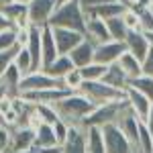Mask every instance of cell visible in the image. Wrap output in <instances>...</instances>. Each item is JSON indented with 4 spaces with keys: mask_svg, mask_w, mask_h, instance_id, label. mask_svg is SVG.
<instances>
[{
    "mask_svg": "<svg viewBox=\"0 0 153 153\" xmlns=\"http://www.w3.org/2000/svg\"><path fill=\"white\" fill-rule=\"evenodd\" d=\"M106 27H108L110 39H114V41H125L127 35H129V29H127L125 21L120 19V14H118V16H112V19H108V21H106Z\"/></svg>",
    "mask_w": 153,
    "mask_h": 153,
    "instance_id": "4316f807",
    "label": "cell"
},
{
    "mask_svg": "<svg viewBox=\"0 0 153 153\" xmlns=\"http://www.w3.org/2000/svg\"><path fill=\"white\" fill-rule=\"evenodd\" d=\"M4 2H6V0H4Z\"/></svg>",
    "mask_w": 153,
    "mask_h": 153,
    "instance_id": "db71d44e",
    "label": "cell"
},
{
    "mask_svg": "<svg viewBox=\"0 0 153 153\" xmlns=\"http://www.w3.org/2000/svg\"><path fill=\"white\" fill-rule=\"evenodd\" d=\"M76 65H74V61L70 59V55H65V53H59L57 57L53 59L49 65H45L43 68V71H47L49 76H53V78H57V80H61L65 74L70 70H74Z\"/></svg>",
    "mask_w": 153,
    "mask_h": 153,
    "instance_id": "ffe728a7",
    "label": "cell"
},
{
    "mask_svg": "<svg viewBox=\"0 0 153 153\" xmlns=\"http://www.w3.org/2000/svg\"><path fill=\"white\" fill-rule=\"evenodd\" d=\"M0 12H2V14H4L10 23H14L16 19H21L23 14H27V12H29V4L19 2V0H6V2H2Z\"/></svg>",
    "mask_w": 153,
    "mask_h": 153,
    "instance_id": "484cf974",
    "label": "cell"
},
{
    "mask_svg": "<svg viewBox=\"0 0 153 153\" xmlns=\"http://www.w3.org/2000/svg\"><path fill=\"white\" fill-rule=\"evenodd\" d=\"M139 153H153V133L149 131V127L141 120L139 125V145H137Z\"/></svg>",
    "mask_w": 153,
    "mask_h": 153,
    "instance_id": "1f68e13d",
    "label": "cell"
},
{
    "mask_svg": "<svg viewBox=\"0 0 153 153\" xmlns=\"http://www.w3.org/2000/svg\"><path fill=\"white\" fill-rule=\"evenodd\" d=\"M125 96H127V102H129L131 110L139 117V120H145L147 114H149V110H151V98H147L145 94L141 92H137L135 88H127L125 90Z\"/></svg>",
    "mask_w": 153,
    "mask_h": 153,
    "instance_id": "2e32d148",
    "label": "cell"
},
{
    "mask_svg": "<svg viewBox=\"0 0 153 153\" xmlns=\"http://www.w3.org/2000/svg\"><path fill=\"white\" fill-rule=\"evenodd\" d=\"M12 47H16V29L8 27V29L0 31V51H6Z\"/></svg>",
    "mask_w": 153,
    "mask_h": 153,
    "instance_id": "e575fe53",
    "label": "cell"
},
{
    "mask_svg": "<svg viewBox=\"0 0 153 153\" xmlns=\"http://www.w3.org/2000/svg\"><path fill=\"white\" fill-rule=\"evenodd\" d=\"M63 2H70V0H57V4H63Z\"/></svg>",
    "mask_w": 153,
    "mask_h": 153,
    "instance_id": "681fc988",
    "label": "cell"
},
{
    "mask_svg": "<svg viewBox=\"0 0 153 153\" xmlns=\"http://www.w3.org/2000/svg\"><path fill=\"white\" fill-rule=\"evenodd\" d=\"M141 68H143V74H145V76H151L153 78V47L147 51L145 59L141 61Z\"/></svg>",
    "mask_w": 153,
    "mask_h": 153,
    "instance_id": "ab89813d",
    "label": "cell"
},
{
    "mask_svg": "<svg viewBox=\"0 0 153 153\" xmlns=\"http://www.w3.org/2000/svg\"><path fill=\"white\" fill-rule=\"evenodd\" d=\"M21 153H61V147H37V145H33Z\"/></svg>",
    "mask_w": 153,
    "mask_h": 153,
    "instance_id": "b9f144b4",
    "label": "cell"
},
{
    "mask_svg": "<svg viewBox=\"0 0 153 153\" xmlns=\"http://www.w3.org/2000/svg\"><path fill=\"white\" fill-rule=\"evenodd\" d=\"M61 82H63V88H68L70 92H78V90H80V86H82V82H84L82 74H80V68L70 70L63 78H61Z\"/></svg>",
    "mask_w": 153,
    "mask_h": 153,
    "instance_id": "d6a6232c",
    "label": "cell"
},
{
    "mask_svg": "<svg viewBox=\"0 0 153 153\" xmlns=\"http://www.w3.org/2000/svg\"><path fill=\"white\" fill-rule=\"evenodd\" d=\"M35 145V129L29 125H19L10 129V141L6 153H21Z\"/></svg>",
    "mask_w": 153,
    "mask_h": 153,
    "instance_id": "52a82bcc",
    "label": "cell"
},
{
    "mask_svg": "<svg viewBox=\"0 0 153 153\" xmlns=\"http://www.w3.org/2000/svg\"><path fill=\"white\" fill-rule=\"evenodd\" d=\"M143 33H145V31H143ZM145 35H147V39H149V43H151V47H153V31H147Z\"/></svg>",
    "mask_w": 153,
    "mask_h": 153,
    "instance_id": "7dc6e473",
    "label": "cell"
},
{
    "mask_svg": "<svg viewBox=\"0 0 153 153\" xmlns=\"http://www.w3.org/2000/svg\"><path fill=\"white\" fill-rule=\"evenodd\" d=\"M102 135H104V145L106 153H137L135 145L127 139V135L118 129L117 123H110L102 127Z\"/></svg>",
    "mask_w": 153,
    "mask_h": 153,
    "instance_id": "5b68a950",
    "label": "cell"
},
{
    "mask_svg": "<svg viewBox=\"0 0 153 153\" xmlns=\"http://www.w3.org/2000/svg\"><path fill=\"white\" fill-rule=\"evenodd\" d=\"M94 49H96V45L88 39V37H84L68 55H70V59L74 61L76 68H82V65H86V63L94 61Z\"/></svg>",
    "mask_w": 153,
    "mask_h": 153,
    "instance_id": "e0dca14e",
    "label": "cell"
},
{
    "mask_svg": "<svg viewBox=\"0 0 153 153\" xmlns=\"http://www.w3.org/2000/svg\"><path fill=\"white\" fill-rule=\"evenodd\" d=\"M51 29H53V37H55L57 51L59 53H65V55L84 39L82 31H74V29H65V27H51Z\"/></svg>",
    "mask_w": 153,
    "mask_h": 153,
    "instance_id": "30bf717a",
    "label": "cell"
},
{
    "mask_svg": "<svg viewBox=\"0 0 153 153\" xmlns=\"http://www.w3.org/2000/svg\"><path fill=\"white\" fill-rule=\"evenodd\" d=\"M14 65L21 70V74L23 76H27V74H31V71H35V68H33V57H31V53H29V49L27 47H19L16 49V53H14Z\"/></svg>",
    "mask_w": 153,
    "mask_h": 153,
    "instance_id": "f1b7e54d",
    "label": "cell"
},
{
    "mask_svg": "<svg viewBox=\"0 0 153 153\" xmlns=\"http://www.w3.org/2000/svg\"><path fill=\"white\" fill-rule=\"evenodd\" d=\"M127 106H129L127 96H125L123 100H114V102H108V104L96 106L94 110L84 118L82 127H98V129H102V127L110 125V123H117V118L120 117V112H123Z\"/></svg>",
    "mask_w": 153,
    "mask_h": 153,
    "instance_id": "277c9868",
    "label": "cell"
},
{
    "mask_svg": "<svg viewBox=\"0 0 153 153\" xmlns=\"http://www.w3.org/2000/svg\"><path fill=\"white\" fill-rule=\"evenodd\" d=\"M118 68L127 74V78H137V76H141L143 74V68H141V59H137L133 53H129V51H125L120 57H118Z\"/></svg>",
    "mask_w": 153,
    "mask_h": 153,
    "instance_id": "d4e9b609",
    "label": "cell"
},
{
    "mask_svg": "<svg viewBox=\"0 0 153 153\" xmlns=\"http://www.w3.org/2000/svg\"><path fill=\"white\" fill-rule=\"evenodd\" d=\"M127 88H135L137 92H141V94H145L147 98L153 100V78L151 76L141 74V76H137V78H131Z\"/></svg>",
    "mask_w": 153,
    "mask_h": 153,
    "instance_id": "83f0119b",
    "label": "cell"
},
{
    "mask_svg": "<svg viewBox=\"0 0 153 153\" xmlns=\"http://www.w3.org/2000/svg\"><path fill=\"white\" fill-rule=\"evenodd\" d=\"M143 123H145V125L149 127V131L153 133V102H151V110H149V114H147V118H145Z\"/></svg>",
    "mask_w": 153,
    "mask_h": 153,
    "instance_id": "f6af8a7d",
    "label": "cell"
},
{
    "mask_svg": "<svg viewBox=\"0 0 153 153\" xmlns=\"http://www.w3.org/2000/svg\"><path fill=\"white\" fill-rule=\"evenodd\" d=\"M125 8H127V4H123L120 0H112V2H106V4H100V6H96L92 10H88L86 16H98V19H102V21H108V19H112V16L123 14Z\"/></svg>",
    "mask_w": 153,
    "mask_h": 153,
    "instance_id": "d6986e66",
    "label": "cell"
},
{
    "mask_svg": "<svg viewBox=\"0 0 153 153\" xmlns=\"http://www.w3.org/2000/svg\"><path fill=\"white\" fill-rule=\"evenodd\" d=\"M29 33H31V29H16V45L19 47H25L29 43Z\"/></svg>",
    "mask_w": 153,
    "mask_h": 153,
    "instance_id": "ee69618b",
    "label": "cell"
},
{
    "mask_svg": "<svg viewBox=\"0 0 153 153\" xmlns=\"http://www.w3.org/2000/svg\"><path fill=\"white\" fill-rule=\"evenodd\" d=\"M53 106L57 110L59 118H63L68 125H82L84 118L96 108L94 102L88 96H84L82 92H68Z\"/></svg>",
    "mask_w": 153,
    "mask_h": 153,
    "instance_id": "6da1fadb",
    "label": "cell"
},
{
    "mask_svg": "<svg viewBox=\"0 0 153 153\" xmlns=\"http://www.w3.org/2000/svg\"><path fill=\"white\" fill-rule=\"evenodd\" d=\"M139 16H141V31H153V8H143V10H137Z\"/></svg>",
    "mask_w": 153,
    "mask_h": 153,
    "instance_id": "d590c367",
    "label": "cell"
},
{
    "mask_svg": "<svg viewBox=\"0 0 153 153\" xmlns=\"http://www.w3.org/2000/svg\"><path fill=\"white\" fill-rule=\"evenodd\" d=\"M108 86H112V88H117V90H127V86H129V78H127V74L118 68V63H110L108 68H106V74L104 78H102Z\"/></svg>",
    "mask_w": 153,
    "mask_h": 153,
    "instance_id": "7402d4cb",
    "label": "cell"
},
{
    "mask_svg": "<svg viewBox=\"0 0 153 153\" xmlns=\"http://www.w3.org/2000/svg\"><path fill=\"white\" fill-rule=\"evenodd\" d=\"M149 2H151V8H153V0H149Z\"/></svg>",
    "mask_w": 153,
    "mask_h": 153,
    "instance_id": "816d5d0a",
    "label": "cell"
},
{
    "mask_svg": "<svg viewBox=\"0 0 153 153\" xmlns=\"http://www.w3.org/2000/svg\"><path fill=\"white\" fill-rule=\"evenodd\" d=\"M16 49H19V45H16V47H12V49H6V51H0V76H2V74L6 71V68L12 63Z\"/></svg>",
    "mask_w": 153,
    "mask_h": 153,
    "instance_id": "8d00e7d4",
    "label": "cell"
},
{
    "mask_svg": "<svg viewBox=\"0 0 153 153\" xmlns=\"http://www.w3.org/2000/svg\"><path fill=\"white\" fill-rule=\"evenodd\" d=\"M86 153H106L102 129L86 127Z\"/></svg>",
    "mask_w": 153,
    "mask_h": 153,
    "instance_id": "44dd1931",
    "label": "cell"
},
{
    "mask_svg": "<svg viewBox=\"0 0 153 153\" xmlns=\"http://www.w3.org/2000/svg\"><path fill=\"white\" fill-rule=\"evenodd\" d=\"M35 145L37 147H59L55 131H53V125L41 123L35 129Z\"/></svg>",
    "mask_w": 153,
    "mask_h": 153,
    "instance_id": "cb8c5ba5",
    "label": "cell"
},
{
    "mask_svg": "<svg viewBox=\"0 0 153 153\" xmlns=\"http://www.w3.org/2000/svg\"><path fill=\"white\" fill-rule=\"evenodd\" d=\"M8 27H12V23L8 21V19H6V16H4V14H2V12H0V31L8 29Z\"/></svg>",
    "mask_w": 153,
    "mask_h": 153,
    "instance_id": "bcb514c9",
    "label": "cell"
},
{
    "mask_svg": "<svg viewBox=\"0 0 153 153\" xmlns=\"http://www.w3.org/2000/svg\"><path fill=\"white\" fill-rule=\"evenodd\" d=\"M8 141H10V129L4 127V125H0V153H6Z\"/></svg>",
    "mask_w": 153,
    "mask_h": 153,
    "instance_id": "f35d334b",
    "label": "cell"
},
{
    "mask_svg": "<svg viewBox=\"0 0 153 153\" xmlns=\"http://www.w3.org/2000/svg\"><path fill=\"white\" fill-rule=\"evenodd\" d=\"M59 55L57 45H55V37H53V29L51 25L41 27V70L49 65L53 59Z\"/></svg>",
    "mask_w": 153,
    "mask_h": 153,
    "instance_id": "4fadbf2b",
    "label": "cell"
},
{
    "mask_svg": "<svg viewBox=\"0 0 153 153\" xmlns=\"http://www.w3.org/2000/svg\"><path fill=\"white\" fill-rule=\"evenodd\" d=\"M6 94V92H4V88H2V86H0V98H2V96Z\"/></svg>",
    "mask_w": 153,
    "mask_h": 153,
    "instance_id": "c3c4849f",
    "label": "cell"
},
{
    "mask_svg": "<svg viewBox=\"0 0 153 153\" xmlns=\"http://www.w3.org/2000/svg\"><path fill=\"white\" fill-rule=\"evenodd\" d=\"M86 12H84L82 4L78 0H70L57 4V8L53 10L49 25L51 27H65V29H74V31H86Z\"/></svg>",
    "mask_w": 153,
    "mask_h": 153,
    "instance_id": "7a4b0ae2",
    "label": "cell"
},
{
    "mask_svg": "<svg viewBox=\"0 0 153 153\" xmlns=\"http://www.w3.org/2000/svg\"><path fill=\"white\" fill-rule=\"evenodd\" d=\"M78 92L88 96L96 106L108 104V102H114V100H123L125 98V90H117V88L108 86L104 80H84Z\"/></svg>",
    "mask_w": 153,
    "mask_h": 153,
    "instance_id": "3957f363",
    "label": "cell"
},
{
    "mask_svg": "<svg viewBox=\"0 0 153 153\" xmlns=\"http://www.w3.org/2000/svg\"><path fill=\"white\" fill-rule=\"evenodd\" d=\"M12 106H14V96L10 94H4L2 98H0V117L4 114V112H8Z\"/></svg>",
    "mask_w": 153,
    "mask_h": 153,
    "instance_id": "60d3db41",
    "label": "cell"
},
{
    "mask_svg": "<svg viewBox=\"0 0 153 153\" xmlns=\"http://www.w3.org/2000/svg\"><path fill=\"white\" fill-rule=\"evenodd\" d=\"M68 92H70L68 88H45V90L21 92V96H23L25 100L33 102V104H39V102H43V104H55V102H59Z\"/></svg>",
    "mask_w": 153,
    "mask_h": 153,
    "instance_id": "7c38bea8",
    "label": "cell"
},
{
    "mask_svg": "<svg viewBox=\"0 0 153 153\" xmlns=\"http://www.w3.org/2000/svg\"><path fill=\"white\" fill-rule=\"evenodd\" d=\"M2 2H4V0H0V6H2Z\"/></svg>",
    "mask_w": 153,
    "mask_h": 153,
    "instance_id": "f5cc1de1",
    "label": "cell"
},
{
    "mask_svg": "<svg viewBox=\"0 0 153 153\" xmlns=\"http://www.w3.org/2000/svg\"><path fill=\"white\" fill-rule=\"evenodd\" d=\"M106 68L104 63H98V61H90V63H86L80 68V74H82L84 80H102L106 74Z\"/></svg>",
    "mask_w": 153,
    "mask_h": 153,
    "instance_id": "4dcf8cb0",
    "label": "cell"
},
{
    "mask_svg": "<svg viewBox=\"0 0 153 153\" xmlns=\"http://www.w3.org/2000/svg\"><path fill=\"white\" fill-rule=\"evenodd\" d=\"M53 131H55V137H57V143L61 145V143L65 141V137H68V131H70V125L63 120V118H59L57 123L53 125Z\"/></svg>",
    "mask_w": 153,
    "mask_h": 153,
    "instance_id": "74e56055",
    "label": "cell"
},
{
    "mask_svg": "<svg viewBox=\"0 0 153 153\" xmlns=\"http://www.w3.org/2000/svg\"><path fill=\"white\" fill-rule=\"evenodd\" d=\"M57 8V0H31L29 2V19L35 27L49 25V19L53 10Z\"/></svg>",
    "mask_w": 153,
    "mask_h": 153,
    "instance_id": "9c48e42d",
    "label": "cell"
},
{
    "mask_svg": "<svg viewBox=\"0 0 153 153\" xmlns=\"http://www.w3.org/2000/svg\"><path fill=\"white\" fill-rule=\"evenodd\" d=\"M80 4H82L84 12L92 10V8H96V6H100V4H106V2H112V0H78Z\"/></svg>",
    "mask_w": 153,
    "mask_h": 153,
    "instance_id": "7bdbcfd3",
    "label": "cell"
},
{
    "mask_svg": "<svg viewBox=\"0 0 153 153\" xmlns=\"http://www.w3.org/2000/svg\"><path fill=\"white\" fill-rule=\"evenodd\" d=\"M35 114L41 123H47V125H55L59 120V114L53 104H43V102L35 104Z\"/></svg>",
    "mask_w": 153,
    "mask_h": 153,
    "instance_id": "f546056e",
    "label": "cell"
},
{
    "mask_svg": "<svg viewBox=\"0 0 153 153\" xmlns=\"http://www.w3.org/2000/svg\"><path fill=\"white\" fill-rule=\"evenodd\" d=\"M120 19L125 21L129 31H141V16H139V12L135 10L133 6H127L123 10V14H120Z\"/></svg>",
    "mask_w": 153,
    "mask_h": 153,
    "instance_id": "836d02e7",
    "label": "cell"
},
{
    "mask_svg": "<svg viewBox=\"0 0 153 153\" xmlns=\"http://www.w3.org/2000/svg\"><path fill=\"white\" fill-rule=\"evenodd\" d=\"M59 147H61V153H86V127L70 125L68 137Z\"/></svg>",
    "mask_w": 153,
    "mask_h": 153,
    "instance_id": "8fae6325",
    "label": "cell"
},
{
    "mask_svg": "<svg viewBox=\"0 0 153 153\" xmlns=\"http://www.w3.org/2000/svg\"><path fill=\"white\" fill-rule=\"evenodd\" d=\"M45 88H63V82L49 76L43 70H35L31 74L23 76L21 80V92H29V90H45Z\"/></svg>",
    "mask_w": 153,
    "mask_h": 153,
    "instance_id": "8992f818",
    "label": "cell"
},
{
    "mask_svg": "<svg viewBox=\"0 0 153 153\" xmlns=\"http://www.w3.org/2000/svg\"><path fill=\"white\" fill-rule=\"evenodd\" d=\"M19 2H25V4H29V2H31V0H19Z\"/></svg>",
    "mask_w": 153,
    "mask_h": 153,
    "instance_id": "f907efd6",
    "label": "cell"
},
{
    "mask_svg": "<svg viewBox=\"0 0 153 153\" xmlns=\"http://www.w3.org/2000/svg\"><path fill=\"white\" fill-rule=\"evenodd\" d=\"M127 51V45L125 41H104V43H98L94 49V61L98 63H104V65H110V63H117L118 57Z\"/></svg>",
    "mask_w": 153,
    "mask_h": 153,
    "instance_id": "ba28073f",
    "label": "cell"
},
{
    "mask_svg": "<svg viewBox=\"0 0 153 153\" xmlns=\"http://www.w3.org/2000/svg\"><path fill=\"white\" fill-rule=\"evenodd\" d=\"M84 37H88L94 45L104 43V41H110V33H108L106 21L98 19V16H88V19H86V31H84Z\"/></svg>",
    "mask_w": 153,
    "mask_h": 153,
    "instance_id": "9a60e30c",
    "label": "cell"
},
{
    "mask_svg": "<svg viewBox=\"0 0 153 153\" xmlns=\"http://www.w3.org/2000/svg\"><path fill=\"white\" fill-rule=\"evenodd\" d=\"M21 80H23V74H21V70L14 65V61H12L10 65L6 68V71L0 76V86L4 88L6 94L19 96L21 94Z\"/></svg>",
    "mask_w": 153,
    "mask_h": 153,
    "instance_id": "ac0fdd59",
    "label": "cell"
},
{
    "mask_svg": "<svg viewBox=\"0 0 153 153\" xmlns=\"http://www.w3.org/2000/svg\"><path fill=\"white\" fill-rule=\"evenodd\" d=\"M29 49L31 57H33V68L41 70V27H31V33H29V43L25 45Z\"/></svg>",
    "mask_w": 153,
    "mask_h": 153,
    "instance_id": "603a6c76",
    "label": "cell"
},
{
    "mask_svg": "<svg viewBox=\"0 0 153 153\" xmlns=\"http://www.w3.org/2000/svg\"><path fill=\"white\" fill-rule=\"evenodd\" d=\"M125 45H127V51L133 53L137 59H145L147 55V51L151 49V43H149V39L147 35L143 33V31H129V35L125 39Z\"/></svg>",
    "mask_w": 153,
    "mask_h": 153,
    "instance_id": "5bb4252c",
    "label": "cell"
}]
</instances>
